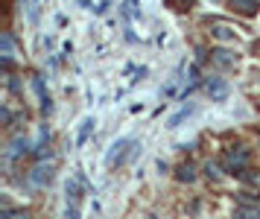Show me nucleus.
I'll list each match as a JSON object with an SVG mask.
<instances>
[{"label": "nucleus", "instance_id": "obj_1", "mask_svg": "<svg viewBox=\"0 0 260 219\" xmlns=\"http://www.w3.org/2000/svg\"><path fill=\"white\" fill-rule=\"evenodd\" d=\"M222 167H225V173L243 175L248 167V149H228L222 155Z\"/></svg>", "mask_w": 260, "mask_h": 219}, {"label": "nucleus", "instance_id": "obj_2", "mask_svg": "<svg viewBox=\"0 0 260 219\" xmlns=\"http://www.w3.org/2000/svg\"><path fill=\"white\" fill-rule=\"evenodd\" d=\"M126 146H132V140L129 138H120L114 146H111V152L106 155V164L108 167H114V164H120L123 158H126Z\"/></svg>", "mask_w": 260, "mask_h": 219}, {"label": "nucleus", "instance_id": "obj_3", "mask_svg": "<svg viewBox=\"0 0 260 219\" xmlns=\"http://www.w3.org/2000/svg\"><path fill=\"white\" fill-rule=\"evenodd\" d=\"M211 33H213L216 41H234V38H237V29H234V26H228V23H222V21H213L211 23Z\"/></svg>", "mask_w": 260, "mask_h": 219}, {"label": "nucleus", "instance_id": "obj_4", "mask_svg": "<svg viewBox=\"0 0 260 219\" xmlns=\"http://www.w3.org/2000/svg\"><path fill=\"white\" fill-rule=\"evenodd\" d=\"M211 61L216 65V68H234L237 56L231 53V50H222V47H219V50H213V53H211Z\"/></svg>", "mask_w": 260, "mask_h": 219}, {"label": "nucleus", "instance_id": "obj_5", "mask_svg": "<svg viewBox=\"0 0 260 219\" xmlns=\"http://www.w3.org/2000/svg\"><path fill=\"white\" fill-rule=\"evenodd\" d=\"M50 178H53V167H44V164H38L36 170L29 173V181L36 187H44V184H50Z\"/></svg>", "mask_w": 260, "mask_h": 219}, {"label": "nucleus", "instance_id": "obj_6", "mask_svg": "<svg viewBox=\"0 0 260 219\" xmlns=\"http://www.w3.org/2000/svg\"><path fill=\"white\" fill-rule=\"evenodd\" d=\"M64 193H68V205H79V199H82V187H79V178H68V184H64Z\"/></svg>", "mask_w": 260, "mask_h": 219}, {"label": "nucleus", "instance_id": "obj_7", "mask_svg": "<svg viewBox=\"0 0 260 219\" xmlns=\"http://www.w3.org/2000/svg\"><path fill=\"white\" fill-rule=\"evenodd\" d=\"M24 152H29V140H26V138H15L12 143H9L6 158H18V155H24Z\"/></svg>", "mask_w": 260, "mask_h": 219}, {"label": "nucleus", "instance_id": "obj_8", "mask_svg": "<svg viewBox=\"0 0 260 219\" xmlns=\"http://www.w3.org/2000/svg\"><path fill=\"white\" fill-rule=\"evenodd\" d=\"M234 219H260V208H248V205H240L234 210Z\"/></svg>", "mask_w": 260, "mask_h": 219}, {"label": "nucleus", "instance_id": "obj_9", "mask_svg": "<svg viewBox=\"0 0 260 219\" xmlns=\"http://www.w3.org/2000/svg\"><path fill=\"white\" fill-rule=\"evenodd\" d=\"M178 181H193V178H196V170H193V164H181V167H178V175H176Z\"/></svg>", "mask_w": 260, "mask_h": 219}, {"label": "nucleus", "instance_id": "obj_10", "mask_svg": "<svg viewBox=\"0 0 260 219\" xmlns=\"http://www.w3.org/2000/svg\"><path fill=\"white\" fill-rule=\"evenodd\" d=\"M231 3H234L243 15H254V12H257V3H254V0H231Z\"/></svg>", "mask_w": 260, "mask_h": 219}, {"label": "nucleus", "instance_id": "obj_11", "mask_svg": "<svg viewBox=\"0 0 260 219\" xmlns=\"http://www.w3.org/2000/svg\"><path fill=\"white\" fill-rule=\"evenodd\" d=\"M21 3L26 6V18L36 23L38 21V0H21Z\"/></svg>", "mask_w": 260, "mask_h": 219}, {"label": "nucleus", "instance_id": "obj_12", "mask_svg": "<svg viewBox=\"0 0 260 219\" xmlns=\"http://www.w3.org/2000/svg\"><path fill=\"white\" fill-rule=\"evenodd\" d=\"M187 114H193V105H187V108H181V111H178V114L173 117V120H170L167 126H170V129H178V123H181V120H187Z\"/></svg>", "mask_w": 260, "mask_h": 219}, {"label": "nucleus", "instance_id": "obj_13", "mask_svg": "<svg viewBox=\"0 0 260 219\" xmlns=\"http://www.w3.org/2000/svg\"><path fill=\"white\" fill-rule=\"evenodd\" d=\"M205 175H208V178H213V181H219V178H222V173H219V164L208 161V164H205Z\"/></svg>", "mask_w": 260, "mask_h": 219}, {"label": "nucleus", "instance_id": "obj_14", "mask_svg": "<svg viewBox=\"0 0 260 219\" xmlns=\"http://www.w3.org/2000/svg\"><path fill=\"white\" fill-rule=\"evenodd\" d=\"M208 91H211V97L222 100V97H225V85H222V82H216V79H211V82H208Z\"/></svg>", "mask_w": 260, "mask_h": 219}, {"label": "nucleus", "instance_id": "obj_15", "mask_svg": "<svg viewBox=\"0 0 260 219\" xmlns=\"http://www.w3.org/2000/svg\"><path fill=\"white\" fill-rule=\"evenodd\" d=\"M91 126H94V120L88 117V120L82 123V129H79V146H82L85 140H88V135H91Z\"/></svg>", "mask_w": 260, "mask_h": 219}, {"label": "nucleus", "instance_id": "obj_16", "mask_svg": "<svg viewBox=\"0 0 260 219\" xmlns=\"http://www.w3.org/2000/svg\"><path fill=\"white\" fill-rule=\"evenodd\" d=\"M0 219H26V210H12V208H3V216Z\"/></svg>", "mask_w": 260, "mask_h": 219}, {"label": "nucleus", "instance_id": "obj_17", "mask_svg": "<svg viewBox=\"0 0 260 219\" xmlns=\"http://www.w3.org/2000/svg\"><path fill=\"white\" fill-rule=\"evenodd\" d=\"M237 199H240L243 205H248V208H257V199L251 196V193H246V190H243V193H237Z\"/></svg>", "mask_w": 260, "mask_h": 219}, {"label": "nucleus", "instance_id": "obj_18", "mask_svg": "<svg viewBox=\"0 0 260 219\" xmlns=\"http://www.w3.org/2000/svg\"><path fill=\"white\" fill-rule=\"evenodd\" d=\"M240 178H243V181H248V184L260 187V173H248V170H246V173L240 175Z\"/></svg>", "mask_w": 260, "mask_h": 219}, {"label": "nucleus", "instance_id": "obj_19", "mask_svg": "<svg viewBox=\"0 0 260 219\" xmlns=\"http://www.w3.org/2000/svg\"><path fill=\"white\" fill-rule=\"evenodd\" d=\"M167 6H181V12L193 6V0H167Z\"/></svg>", "mask_w": 260, "mask_h": 219}, {"label": "nucleus", "instance_id": "obj_20", "mask_svg": "<svg viewBox=\"0 0 260 219\" xmlns=\"http://www.w3.org/2000/svg\"><path fill=\"white\" fill-rule=\"evenodd\" d=\"M64 219H79V208L68 205V210H64Z\"/></svg>", "mask_w": 260, "mask_h": 219}, {"label": "nucleus", "instance_id": "obj_21", "mask_svg": "<svg viewBox=\"0 0 260 219\" xmlns=\"http://www.w3.org/2000/svg\"><path fill=\"white\" fill-rule=\"evenodd\" d=\"M257 50H260V41H257Z\"/></svg>", "mask_w": 260, "mask_h": 219}]
</instances>
